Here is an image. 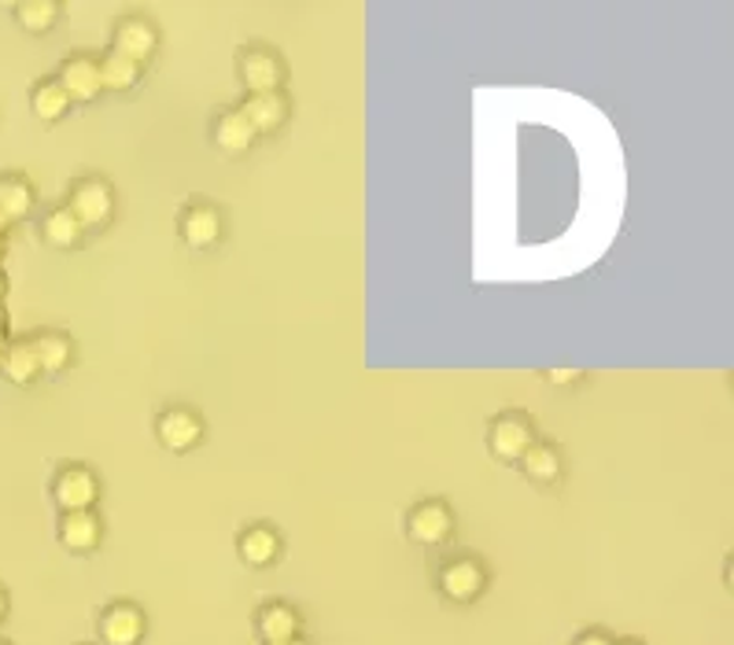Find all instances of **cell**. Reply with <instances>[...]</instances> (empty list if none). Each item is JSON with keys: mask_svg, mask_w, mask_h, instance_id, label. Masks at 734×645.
<instances>
[{"mask_svg": "<svg viewBox=\"0 0 734 645\" xmlns=\"http://www.w3.org/2000/svg\"><path fill=\"white\" fill-rule=\"evenodd\" d=\"M531 442H536V428L520 413H502L488 431V447L498 461H520Z\"/></svg>", "mask_w": 734, "mask_h": 645, "instance_id": "1", "label": "cell"}, {"mask_svg": "<svg viewBox=\"0 0 734 645\" xmlns=\"http://www.w3.org/2000/svg\"><path fill=\"white\" fill-rule=\"evenodd\" d=\"M484 587H488L484 568H480L477 561H469V557L447 561L444 568H439V594H444L447 601H455V604L477 601L480 594H484Z\"/></svg>", "mask_w": 734, "mask_h": 645, "instance_id": "2", "label": "cell"}, {"mask_svg": "<svg viewBox=\"0 0 734 645\" xmlns=\"http://www.w3.org/2000/svg\"><path fill=\"white\" fill-rule=\"evenodd\" d=\"M70 215L82 229H96L104 226L107 218H112V188L104 185V181L89 177V181H78L74 188H70Z\"/></svg>", "mask_w": 734, "mask_h": 645, "instance_id": "3", "label": "cell"}, {"mask_svg": "<svg viewBox=\"0 0 734 645\" xmlns=\"http://www.w3.org/2000/svg\"><path fill=\"white\" fill-rule=\"evenodd\" d=\"M145 638V612L129 601H115L100 617V642L104 645H137Z\"/></svg>", "mask_w": 734, "mask_h": 645, "instance_id": "4", "label": "cell"}, {"mask_svg": "<svg viewBox=\"0 0 734 645\" xmlns=\"http://www.w3.org/2000/svg\"><path fill=\"white\" fill-rule=\"evenodd\" d=\"M156 431H159V442H163L167 450H174V453H188L199 439H204V425H199L196 413L185 410V406L167 410L163 417H159Z\"/></svg>", "mask_w": 734, "mask_h": 645, "instance_id": "5", "label": "cell"}, {"mask_svg": "<svg viewBox=\"0 0 734 645\" xmlns=\"http://www.w3.org/2000/svg\"><path fill=\"white\" fill-rule=\"evenodd\" d=\"M450 528H455V517H450L447 506H439V502H425V506H417L410 512L406 520V535L417 542V546H439Z\"/></svg>", "mask_w": 734, "mask_h": 645, "instance_id": "6", "label": "cell"}, {"mask_svg": "<svg viewBox=\"0 0 734 645\" xmlns=\"http://www.w3.org/2000/svg\"><path fill=\"white\" fill-rule=\"evenodd\" d=\"M96 476L85 469H64L53 483V498L64 512H82L96 502Z\"/></svg>", "mask_w": 734, "mask_h": 645, "instance_id": "7", "label": "cell"}, {"mask_svg": "<svg viewBox=\"0 0 734 645\" xmlns=\"http://www.w3.org/2000/svg\"><path fill=\"white\" fill-rule=\"evenodd\" d=\"M240 78H244L248 93L259 96V93H277L280 82H285V67H280V59L274 53H266V48H255V53H248L240 59Z\"/></svg>", "mask_w": 734, "mask_h": 645, "instance_id": "8", "label": "cell"}, {"mask_svg": "<svg viewBox=\"0 0 734 645\" xmlns=\"http://www.w3.org/2000/svg\"><path fill=\"white\" fill-rule=\"evenodd\" d=\"M56 82L64 85L67 100H78V104H85V100L104 93V85H100V64H93V59H85V56L67 59Z\"/></svg>", "mask_w": 734, "mask_h": 645, "instance_id": "9", "label": "cell"}, {"mask_svg": "<svg viewBox=\"0 0 734 645\" xmlns=\"http://www.w3.org/2000/svg\"><path fill=\"white\" fill-rule=\"evenodd\" d=\"M255 631H259V638H263L266 645L291 642V638H299V612L291 609V604H285V601H269V604L259 609Z\"/></svg>", "mask_w": 734, "mask_h": 645, "instance_id": "10", "label": "cell"}, {"mask_svg": "<svg viewBox=\"0 0 734 645\" xmlns=\"http://www.w3.org/2000/svg\"><path fill=\"white\" fill-rule=\"evenodd\" d=\"M240 115L251 123L255 137L259 134H277L288 118V104H285V96L280 93H259V96H248V104L240 107Z\"/></svg>", "mask_w": 734, "mask_h": 645, "instance_id": "11", "label": "cell"}, {"mask_svg": "<svg viewBox=\"0 0 734 645\" xmlns=\"http://www.w3.org/2000/svg\"><path fill=\"white\" fill-rule=\"evenodd\" d=\"M59 542L70 553H89L100 546V520L96 512H64V523H59Z\"/></svg>", "mask_w": 734, "mask_h": 645, "instance_id": "12", "label": "cell"}, {"mask_svg": "<svg viewBox=\"0 0 734 645\" xmlns=\"http://www.w3.org/2000/svg\"><path fill=\"white\" fill-rule=\"evenodd\" d=\"M156 53V30L145 23V19H126V23H118L115 30V56L123 59H148Z\"/></svg>", "mask_w": 734, "mask_h": 645, "instance_id": "13", "label": "cell"}, {"mask_svg": "<svg viewBox=\"0 0 734 645\" xmlns=\"http://www.w3.org/2000/svg\"><path fill=\"white\" fill-rule=\"evenodd\" d=\"M181 237H185V244L196 251L215 247L218 237H222V218H218L215 207H193L185 218H181Z\"/></svg>", "mask_w": 734, "mask_h": 645, "instance_id": "14", "label": "cell"}, {"mask_svg": "<svg viewBox=\"0 0 734 645\" xmlns=\"http://www.w3.org/2000/svg\"><path fill=\"white\" fill-rule=\"evenodd\" d=\"M0 372H4L12 384H34L37 377H42V366H37V355H34V344L23 339V344H12L4 347V355H0Z\"/></svg>", "mask_w": 734, "mask_h": 645, "instance_id": "15", "label": "cell"}, {"mask_svg": "<svg viewBox=\"0 0 734 645\" xmlns=\"http://www.w3.org/2000/svg\"><path fill=\"white\" fill-rule=\"evenodd\" d=\"M215 140H218V148L229 151V156H240V151H248L255 145V129H251V123L240 115V111H226V115L215 123Z\"/></svg>", "mask_w": 734, "mask_h": 645, "instance_id": "16", "label": "cell"}, {"mask_svg": "<svg viewBox=\"0 0 734 645\" xmlns=\"http://www.w3.org/2000/svg\"><path fill=\"white\" fill-rule=\"evenodd\" d=\"M277 550H280V539L269 528H251L244 531V539H240V561H244L248 568H266V564H274Z\"/></svg>", "mask_w": 734, "mask_h": 645, "instance_id": "17", "label": "cell"}, {"mask_svg": "<svg viewBox=\"0 0 734 645\" xmlns=\"http://www.w3.org/2000/svg\"><path fill=\"white\" fill-rule=\"evenodd\" d=\"M30 207H34V193H30L26 181L15 174H0V218L19 221L30 215Z\"/></svg>", "mask_w": 734, "mask_h": 645, "instance_id": "18", "label": "cell"}, {"mask_svg": "<svg viewBox=\"0 0 734 645\" xmlns=\"http://www.w3.org/2000/svg\"><path fill=\"white\" fill-rule=\"evenodd\" d=\"M520 465H525V476L531 483H554L561 476V458L554 447H542V442H531V447L525 450V458H520Z\"/></svg>", "mask_w": 734, "mask_h": 645, "instance_id": "19", "label": "cell"}, {"mask_svg": "<svg viewBox=\"0 0 734 645\" xmlns=\"http://www.w3.org/2000/svg\"><path fill=\"white\" fill-rule=\"evenodd\" d=\"M34 344V355H37V366L42 372H64L67 361H70V339L59 336V332H42L37 339H30Z\"/></svg>", "mask_w": 734, "mask_h": 645, "instance_id": "20", "label": "cell"}, {"mask_svg": "<svg viewBox=\"0 0 734 645\" xmlns=\"http://www.w3.org/2000/svg\"><path fill=\"white\" fill-rule=\"evenodd\" d=\"M137 78H140V64H134V59H123L112 53L100 64V85L112 89V93H129V89L137 85Z\"/></svg>", "mask_w": 734, "mask_h": 645, "instance_id": "21", "label": "cell"}, {"mask_svg": "<svg viewBox=\"0 0 734 645\" xmlns=\"http://www.w3.org/2000/svg\"><path fill=\"white\" fill-rule=\"evenodd\" d=\"M30 104H34V115L42 118V123H56V118L67 115L70 100L59 82H42L34 89V96H30Z\"/></svg>", "mask_w": 734, "mask_h": 645, "instance_id": "22", "label": "cell"}, {"mask_svg": "<svg viewBox=\"0 0 734 645\" xmlns=\"http://www.w3.org/2000/svg\"><path fill=\"white\" fill-rule=\"evenodd\" d=\"M42 233H45V240H48V244H53L56 251H67V247H74L78 240H82V226H78L70 210H53V215L45 218Z\"/></svg>", "mask_w": 734, "mask_h": 645, "instance_id": "23", "label": "cell"}, {"mask_svg": "<svg viewBox=\"0 0 734 645\" xmlns=\"http://www.w3.org/2000/svg\"><path fill=\"white\" fill-rule=\"evenodd\" d=\"M59 15V4L56 0H26V4L15 8V19L19 26L30 30V34H48Z\"/></svg>", "mask_w": 734, "mask_h": 645, "instance_id": "24", "label": "cell"}, {"mask_svg": "<svg viewBox=\"0 0 734 645\" xmlns=\"http://www.w3.org/2000/svg\"><path fill=\"white\" fill-rule=\"evenodd\" d=\"M572 645H617V642H612L606 631H583Z\"/></svg>", "mask_w": 734, "mask_h": 645, "instance_id": "25", "label": "cell"}, {"mask_svg": "<svg viewBox=\"0 0 734 645\" xmlns=\"http://www.w3.org/2000/svg\"><path fill=\"white\" fill-rule=\"evenodd\" d=\"M576 377H580V372H550V380H554V384H572Z\"/></svg>", "mask_w": 734, "mask_h": 645, "instance_id": "26", "label": "cell"}, {"mask_svg": "<svg viewBox=\"0 0 734 645\" xmlns=\"http://www.w3.org/2000/svg\"><path fill=\"white\" fill-rule=\"evenodd\" d=\"M4 617H8V594L0 590V620H4Z\"/></svg>", "mask_w": 734, "mask_h": 645, "instance_id": "27", "label": "cell"}, {"mask_svg": "<svg viewBox=\"0 0 734 645\" xmlns=\"http://www.w3.org/2000/svg\"><path fill=\"white\" fill-rule=\"evenodd\" d=\"M0 355H4V318H0Z\"/></svg>", "mask_w": 734, "mask_h": 645, "instance_id": "28", "label": "cell"}, {"mask_svg": "<svg viewBox=\"0 0 734 645\" xmlns=\"http://www.w3.org/2000/svg\"><path fill=\"white\" fill-rule=\"evenodd\" d=\"M277 645H307L303 638H291V642H277Z\"/></svg>", "mask_w": 734, "mask_h": 645, "instance_id": "29", "label": "cell"}, {"mask_svg": "<svg viewBox=\"0 0 734 645\" xmlns=\"http://www.w3.org/2000/svg\"><path fill=\"white\" fill-rule=\"evenodd\" d=\"M4 288H8V280H4V274H0V299H4Z\"/></svg>", "mask_w": 734, "mask_h": 645, "instance_id": "30", "label": "cell"}, {"mask_svg": "<svg viewBox=\"0 0 734 645\" xmlns=\"http://www.w3.org/2000/svg\"><path fill=\"white\" fill-rule=\"evenodd\" d=\"M4 229H8V221H4V218H0V237H4Z\"/></svg>", "mask_w": 734, "mask_h": 645, "instance_id": "31", "label": "cell"}, {"mask_svg": "<svg viewBox=\"0 0 734 645\" xmlns=\"http://www.w3.org/2000/svg\"><path fill=\"white\" fill-rule=\"evenodd\" d=\"M617 645H642V642H617Z\"/></svg>", "mask_w": 734, "mask_h": 645, "instance_id": "32", "label": "cell"}, {"mask_svg": "<svg viewBox=\"0 0 734 645\" xmlns=\"http://www.w3.org/2000/svg\"><path fill=\"white\" fill-rule=\"evenodd\" d=\"M0 255H4V237H0Z\"/></svg>", "mask_w": 734, "mask_h": 645, "instance_id": "33", "label": "cell"}, {"mask_svg": "<svg viewBox=\"0 0 734 645\" xmlns=\"http://www.w3.org/2000/svg\"><path fill=\"white\" fill-rule=\"evenodd\" d=\"M0 645H8V642H0Z\"/></svg>", "mask_w": 734, "mask_h": 645, "instance_id": "34", "label": "cell"}]
</instances>
